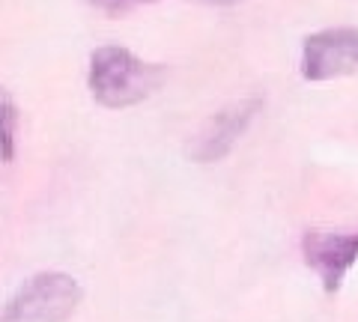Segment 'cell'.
Wrapping results in <instances>:
<instances>
[{
	"label": "cell",
	"instance_id": "obj_1",
	"mask_svg": "<svg viewBox=\"0 0 358 322\" xmlns=\"http://www.w3.org/2000/svg\"><path fill=\"white\" fill-rule=\"evenodd\" d=\"M164 81V69L155 63H143L129 48L102 45L90 54L87 87L90 96L102 108L122 110L134 108L159 90Z\"/></svg>",
	"mask_w": 358,
	"mask_h": 322
},
{
	"label": "cell",
	"instance_id": "obj_5",
	"mask_svg": "<svg viewBox=\"0 0 358 322\" xmlns=\"http://www.w3.org/2000/svg\"><path fill=\"white\" fill-rule=\"evenodd\" d=\"M260 105H263L260 98H245V102H236V105L218 110V114L200 129V135L194 138L192 147H188V155L200 164L221 161L224 155L236 147V140L248 131Z\"/></svg>",
	"mask_w": 358,
	"mask_h": 322
},
{
	"label": "cell",
	"instance_id": "obj_2",
	"mask_svg": "<svg viewBox=\"0 0 358 322\" xmlns=\"http://www.w3.org/2000/svg\"><path fill=\"white\" fill-rule=\"evenodd\" d=\"M84 298L81 284L66 272H39L18 286L3 307V322H66Z\"/></svg>",
	"mask_w": 358,
	"mask_h": 322
},
{
	"label": "cell",
	"instance_id": "obj_7",
	"mask_svg": "<svg viewBox=\"0 0 358 322\" xmlns=\"http://www.w3.org/2000/svg\"><path fill=\"white\" fill-rule=\"evenodd\" d=\"M90 6L102 9L108 15H120V13H129L134 6H147V3H155V0H87Z\"/></svg>",
	"mask_w": 358,
	"mask_h": 322
},
{
	"label": "cell",
	"instance_id": "obj_4",
	"mask_svg": "<svg viewBox=\"0 0 358 322\" xmlns=\"http://www.w3.org/2000/svg\"><path fill=\"white\" fill-rule=\"evenodd\" d=\"M301 257L317 272L326 293H338L343 277L358 263V230H308L301 239Z\"/></svg>",
	"mask_w": 358,
	"mask_h": 322
},
{
	"label": "cell",
	"instance_id": "obj_3",
	"mask_svg": "<svg viewBox=\"0 0 358 322\" xmlns=\"http://www.w3.org/2000/svg\"><path fill=\"white\" fill-rule=\"evenodd\" d=\"M346 75H358V27L310 33L301 45V78L320 84Z\"/></svg>",
	"mask_w": 358,
	"mask_h": 322
},
{
	"label": "cell",
	"instance_id": "obj_6",
	"mask_svg": "<svg viewBox=\"0 0 358 322\" xmlns=\"http://www.w3.org/2000/svg\"><path fill=\"white\" fill-rule=\"evenodd\" d=\"M15 135H18V108L13 96L0 90V164L15 159Z\"/></svg>",
	"mask_w": 358,
	"mask_h": 322
},
{
	"label": "cell",
	"instance_id": "obj_8",
	"mask_svg": "<svg viewBox=\"0 0 358 322\" xmlns=\"http://www.w3.org/2000/svg\"><path fill=\"white\" fill-rule=\"evenodd\" d=\"M209 3H218V6H233V3H239V0H209Z\"/></svg>",
	"mask_w": 358,
	"mask_h": 322
}]
</instances>
